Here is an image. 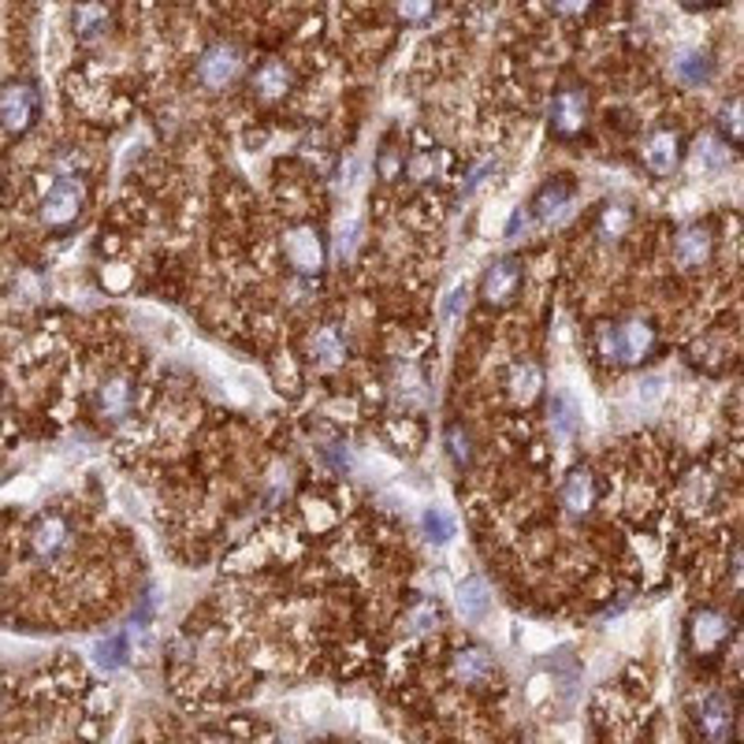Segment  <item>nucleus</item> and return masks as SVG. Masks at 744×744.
<instances>
[{
	"instance_id": "obj_22",
	"label": "nucleus",
	"mask_w": 744,
	"mask_h": 744,
	"mask_svg": "<svg viewBox=\"0 0 744 744\" xmlns=\"http://www.w3.org/2000/svg\"><path fill=\"white\" fill-rule=\"evenodd\" d=\"M629 224H633V213H629V205L610 202L607 209L599 213V239L603 242H618L621 234L629 231Z\"/></svg>"
},
{
	"instance_id": "obj_35",
	"label": "nucleus",
	"mask_w": 744,
	"mask_h": 744,
	"mask_svg": "<svg viewBox=\"0 0 744 744\" xmlns=\"http://www.w3.org/2000/svg\"><path fill=\"white\" fill-rule=\"evenodd\" d=\"M689 4H693V8H696V4H708V0H689Z\"/></svg>"
},
{
	"instance_id": "obj_2",
	"label": "nucleus",
	"mask_w": 744,
	"mask_h": 744,
	"mask_svg": "<svg viewBox=\"0 0 744 744\" xmlns=\"http://www.w3.org/2000/svg\"><path fill=\"white\" fill-rule=\"evenodd\" d=\"M82 205H87V186H82V179H75V175L53 179V186L45 191V202H42V224L56 231L71 228V224L79 220Z\"/></svg>"
},
{
	"instance_id": "obj_13",
	"label": "nucleus",
	"mask_w": 744,
	"mask_h": 744,
	"mask_svg": "<svg viewBox=\"0 0 744 744\" xmlns=\"http://www.w3.org/2000/svg\"><path fill=\"white\" fill-rule=\"evenodd\" d=\"M674 75L685 82V87H703V82H711V75H714L711 49H703V45H685V49H677Z\"/></svg>"
},
{
	"instance_id": "obj_27",
	"label": "nucleus",
	"mask_w": 744,
	"mask_h": 744,
	"mask_svg": "<svg viewBox=\"0 0 744 744\" xmlns=\"http://www.w3.org/2000/svg\"><path fill=\"white\" fill-rule=\"evenodd\" d=\"M719 138L741 146V101H730V105L719 112Z\"/></svg>"
},
{
	"instance_id": "obj_1",
	"label": "nucleus",
	"mask_w": 744,
	"mask_h": 744,
	"mask_svg": "<svg viewBox=\"0 0 744 744\" xmlns=\"http://www.w3.org/2000/svg\"><path fill=\"white\" fill-rule=\"evenodd\" d=\"M652 351H655V328L640 317L603 332V354L618 365H629V369H633V365H644L648 357H652Z\"/></svg>"
},
{
	"instance_id": "obj_4",
	"label": "nucleus",
	"mask_w": 744,
	"mask_h": 744,
	"mask_svg": "<svg viewBox=\"0 0 744 744\" xmlns=\"http://www.w3.org/2000/svg\"><path fill=\"white\" fill-rule=\"evenodd\" d=\"M588 127V93L581 87H566L551 101V130L559 138H577Z\"/></svg>"
},
{
	"instance_id": "obj_10",
	"label": "nucleus",
	"mask_w": 744,
	"mask_h": 744,
	"mask_svg": "<svg viewBox=\"0 0 744 744\" xmlns=\"http://www.w3.org/2000/svg\"><path fill=\"white\" fill-rule=\"evenodd\" d=\"M284 250H287V261L301 276H317V272L324 268V242H320V234L313 228L287 231Z\"/></svg>"
},
{
	"instance_id": "obj_30",
	"label": "nucleus",
	"mask_w": 744,
	"mask_h": 744,
	"mask_svg": "<svg viewBox=\"0 0 744 744\" xmlns=\"http://www.w3.org/2000/svg\"><path fill=\"white\" fill-rule=\"evenodd\" d=\"M394 8H399V15L407 19V23H425L432 8H436V0H394Z\"/></svg>"
},
{
	"instance_id": "obj_28",
	"label": "nucleus",
	"mask_w": 744,
	"mask_h": 744,
	"mask_svg": "<svg viewBox=\"0 0 744 744\" xmlns=\"http://www.w3.org/2000/svg\"><path fill=\"white\" fill-rule=\"evenodd\" d=\"M425 536L432 543H447L450 536H455V522H450V514L444 511H428L425 514Z\"/></svg>"
},
{
	"instance_id": "obj_7",
	"label": "nucleus",
	"mask_w": 744,
	"mask_h": 744,
	"mask_svg": "<svg viewBox=\"0 0 744 744\" xmlns=\"http://www.w3.org/2000/svg\"><path fill=\"white\" fill-rule=\"evenodd\" d=\"M730 633H733V621L726 615H719V610L700 607L689 618V644H693V652H700V655L722 652V648H726V640H730Z\"/></svg>"
},
{
	"instance_id": "obj_20",
	"label": "nucleus",
	"mask_w": 744,
	"mask_h": 744,
	"mask_svg": "<svg viewBox=\"0 0 744 744\" xmlns=\"http://www.w3.org/2000/svg\"><path fill=\"white\" fill-rule=\"evenodd\" d=\"M492 674H495L492 652H484V648H466V652H458L455 677L461 685H477V682H484V677H492Z\"/></svg>"
},
{
	"instance_id": "obj_14",
	"label": "nucleus",
	"mask_w": 744,
	"mask_h": 744,
	"mask_svg": "<svg viewBox=\"0 0 744 744\" xmlns=\"http://www.w3.org/2000/svg\"><path fill=\"white\" fill-rule=\"evenodd\" d=\"M253 93H257L261 101H268V105H276V101H284L290 87H295V75H290V68L284 60H268L261 64L257 71H253Z\"/></svg>"
},
{
	"instance_id": "obj_25",
	"label": "nucleus",
	"mask_w": 744,
	"mask_h": 744,
	"mask_svg": "<svg viewBox=\"0 0 744 744\" xmlns=\"http://www.w3.org/2000/svg\"><path fill=\"white\" fill-rule=\"evenodd\" d=\"M730 164V149L722 146V138H700V146H696V168H703V172H726Z\"/></svg>"
},
{
	"instance_id": "obj_12",
	"label": "nucleus",
	"mask_w": 744,
	"mask_h": 744,
	"mask_svg": "<svg viewBox=\"0 0 744 744\" xmlns=\"http://www.w3.org/2000/svg\"><path fill=\"white\" fill-rule=\"evenodd\" d=\"M68 536L71 533H68V522H64V517L45 514V517H37L34 529H31V551L42 562H53L56 554L68 548Z\"/></svg>"
},
{
	"instance_id": "obj_26",
	"label": "nucleus",
	"mask_w": 744,
	"mask_h": 744,
	"mask_svg": "<svg viewBox=\"0 0 744 744\" xmlns=\"http://www.w3.org/2000/svg\"><path fill=\"white\" fill-rule=\"evenodd\" d=\"M511 391L517 402H533L540 394V369L536 365H517L511 376Z\"/></svg>"
},
{
	"instance_id": "obj_16",
	"label": "nucleus",
	"mask_w": 744,
	"mask_h": 744,
	"mask_svg": "<svg viewBox=\"0 0 744 744\" xmlns=\"http://www.w3.org/2000/svg\"><path fill=\"white\" fill-rule=\"evenodd\" d=\"M573 191H577V186H573V179H570V175H554V179H548V183H543L540 191H536L533 213L540 216V220H554V216H559V213L573 202Z\"/></svg>"
},
{
	"instance_id": "obj_21",
	"label": "nucleus",
	"mask_w": 744,
	"mask_h": 744,
	"mask_svg": "<svg viewBox=\"0 0 744 744\" xmlns=\"http://www.w3.org/2000/svg\"><path fill=\"white\" fill-rule=\"evenodd\" d=\"M130 399H135V391H130V380L116 376V380H108L105 388H101L98 407H101V413H105L108 421H119L130 410Z\"/></svg>"
},
{
	"instance_id": "obj_34",
	"label": "nucleus",
	"mask_w": 744,
	"mask_h": 744,
	"mask_svg": "<svg viewBox=\"0 0 744 744\" xmlns=\"http://www.w3.org/2000/svg\"><path fill=\"white\" fill-rule=\"evenodd\" d=\"M517 228H525V216L522 213H514V220H511V228H506V239H514Z\"/></svg>"
},
{
	"instance_id": "obj_33",
	"label": "nucleus",
	"mask_w": 744,
	"mask_h": 744,
	"mask_svg": "<svg viewBox=\"0 0 744 744\" xmlns=\"http://www.w3.org/2000/svg\"><path fill=\"white\" fill-rule=\"evenodd\" d=\"M588 4H592V0H551V8H554L559 15H581Z\"/></svg>"
},
{
	"instance_id": "obj_5",
	"label": "nucleus",
	"mask_w": 744,
	"mask_h": 744,
	"mask_svg": "<svg viewBox=\"0 0 744 744\" xmlns=\"http://www.w3.org/2000/svg\"><path fill=\"white\" fill-rule=\"evenodd\" d=\"M242 75V53L234 45H213L209 53L197 60V82L205 90H228Z\"/></svg>"
},
{
	"instance_id": "obj_17",
	"label": "nucleus",
	"mask_w": 744,
	"mask_h": 744,
	"mask_svg": "<svg viewBox=\"0 0 744 744\" xmlns=\"http://www.w3.org/2000/svg\"><path fill=\"white\" fill-rule=\"evenodd\" d=\"M455 599H458V610H461V618L466 621H484L488 618V610H492V588L484 585L480 577H466L458 585L455 592Z\"/></svg>"
},
{
	"instance_id": "obj_15",
	"label": "nucleus",
	"mask_w": 744,
	"mask_h": 744,
	"mask_svg": "<svg viewBox=\"0 0 744 744\" xmlns=\"http://www.w3.org/2000/svg\"><path fill=\"white\" fill-rule=\"evenodd\" d=\"M562 503H566V511L577 517L596 506V477H592L588 466L570 469V477L562 480Z\"/></svg>"
},
{
	"instance_id": "obj_18",
	"label": "nucleus",
	"mask_w": 744,
	"mask_h": 744,
	"mask_svg": "<svg viewBox=\"0 0 744 744\" xmlns=\"http://www.w3.org/2000/svg\"><path fill=\"white\" fill-rule=\"evenodd\" d=\"M309 357L320 365V369H339V365L346 362V339L339 328H320L313 335V343H309Z\"/></svg>"
},
{
	"instance_id": "obj_3",
	"label": "nucleus",
	"mask_w": 744,
	"mask_h": 744,
	"mask_svg": "<svg viewBox=\"0 0 744 744\" xmlns=\"http://www.w3.org/2000/svg\"><path fill=\"white\" fill-rule=\"evenodd\" d=\"M37 116H42V98H37L34 82L15 79L0 90V127L4 130L23 135V130H31L37 124Z\"/></svg>"
},
{
	"instance_id": "obj_9",
	"label": "nucleus",
	"mask_w": 744,
	"mask_h": 744,
	"mask_svg": "<svg viewBox=\"0 0 744 744\" xmlns=\"http://www.w3.org/2000/svg\"><path fill=\"white\" fill-rule=\"evenodd\" d=\"M682 157H685V142H682V135L671 127H659L648 135V142H644V164H648V172L652 175H671L677 172V164H682Z\"/></svg>"
},
{
	"instance_id": "obj_6",
	"label": "nucleus",
	"mask_w": 744,
	"mask_h": 744,
	"mask_svg": "<svg viewBox=\"0 0 744 744\" xmlns=\"http://www.w3.org/2000/svg\"><path fill=\"white\" fill-rule=\"evenodd\" d=\"M522 279H525L522 261H517V257H499L495 265L484 272L480 295H484L488 306L503 309V306H511L517 295H522Z\"/></svg>"
},
{
	"instance_id": "obj_31",
	"label": "nucleus",
	"mask_w": 744,
	"mask_h": 744,
	"mask_svg": "<svg viewBox=\"0 0 744 744\" xmlns=\"http://www.w3.org/2000/svg\"><path fill=\"white\" fill-rule=\"evenodd\" d=\"M466 301H469V287H455V290H450L447 301H444V320H447V324L458 317V309H466Z\"/></svg>"
},
{
	"instance_id": "obj_19",
	"label": "nucleus",
	"mask_w": 744,
	"mask_h": 744,
	"mask_svg": "<svg viewBox=\"0 0 744 744\" xmlns=\"http://www.w3.org/2000/svg\"><path fill=\"white\" fill-rule=\"evenodd\" d=\"M548 421H551V432H554L559 439H573V436L581 432V407L570 399L566 391L551 394V402H548Z\"/></svg>"
},
{
	"instance_id": "obj_29",
	"label": "nucleus",
	"mask_w": 744,
	"mask_h": 744,
	"mask_svg": "<svg viewBox=\"0 0 744 744\" xmlns=\"http://www.w3.org/2000/svg\"><path fill=\"white\" fill-rule=\"evenodd\" d=\"M447 450H450V458H455L458 466H466V461L473 458V444H469L466 428L450 425V432H447Z\"/></svg>"
},
{
	"instance_id": "obj_24",
	"label": "nucleus",
	"mask_w": 744,
	"mask_h": 744,
	"mask_svg": "<svg viewBox=\"0 0 744 744\" xmlns=\"http://www.w3.org/2000/svg\"><path fill=\"white\" fill-rule=\"evenodd\" d=\"M105 26H108L105 4H82L79 12H75V34H79L82 42H93L98 34H105Z\"/></svg>"
},
{
	"instance_id": "obj_8",
	"label": "nucleus",
	"mask_w": 744,
	"mask_h": 744,
	"mask_svg": "<svg viewBox=\"0 0 744 744\" xmlns=\"http://www.w3.org/2000/svg\"><path fill=\"white\" fill-rule=\"evenodd\" d=\"M696 726L708 741H730V733L737 730V708L726 693H711L696 708Z\"/></svg>"
},
{
	"instance_id": "obj_11",
	"label": "nucleus",
	"mask_w": 744,
	"mask_h": 744,
	"mask_svg": "<svg viewBox=\"0 0 744 744\" xmlns=\"http://www.w3.org/2000/svg\"><path fill=\"white\" fill-rule=\"evenodd\" d=\"M674 253H677V261H682L685 268L708 265L711 253H714V231L708 228V224H689V228L677 231Z\"/></svg>"
},
{
	"instance_id": "obj_23",
	"label": "nucleus",
	"mask_w": 744,
	"mask_h": 744,
	"mask_svg": "<svg viewBox=\"0 0 744 744\" xmlns=\"http://www.w3.org/2000/svg\"><path fill=\"white\" fill-rule=\"evenodd\" d=\"M93 659H98L101 671H119L130 659V640L127 637H105L93 644Z\"/></svg>"
},
{
	"instance_id": "obj_32",
	"label": "nucleus",
	"mask_w": 744,
	"mask_h": 744,
	"mask_svg": "<svg viewBox=\"0 0 744 744\" xmlns=\"http://www.w3.org/2000/svg\"><path fill=\"white\" fill-rule=\"evenodd\" d=\"M492 172H495V160H484V164H480V168H477V172H473V175H469V179H466V183H461V194H473V191H477V186H480V183H484V179H488V175H492Z\"/></svg>"
}]
</instances>
